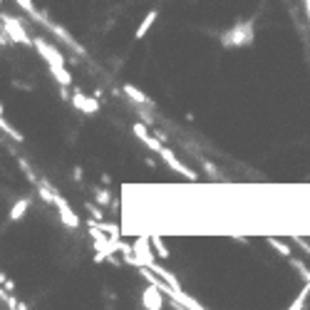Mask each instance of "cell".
I'll use <instances>...</instances> for the list:
<instances>
[{"mask_svg": "<svg viewBox=\"0 0 310 310\" xmlns=\"http://www.w3.org/2000/svg\"><path fill=\"white\" fill-rule=\"evenodd\" d=\"M124 95L132 99L134 104H139V107H152V104H154L152 99H149L144 92H142V90H139V87H136V84H129V82L124 84Z\"/></svg>", "mask_w": 310, "mask_h": 310, "instance_id": "7c38bea8", "label": "cell"}, {"mask_svg": "<svg viewBox=\"0 0 310 310\" xmlns=\"http://www.w3.org/2000/svg\"><path fill=\"white\" fill-rule=\"evenodd\" d=\"M0 20H3V30L13 38V42H18V45H33L30 42V35L25 33V27H22V22H20L18 18H13V15H8V13H3L0 15Z\"/></svg>", "mask_w": 310, "mask_h": 310, "instance_id": "3957f363", "label": "cell"}, {"mask_svg": "<svg viewBox=\"0 0 310 310\" xmlns=\"http://www.w3.org/2000/svg\"><path fill=\"white\" fill-rule=\"evenodd\" d=\"M156 18H159V10H149V13L144 15V20L139 22V27H136V33H134V38H136V40L144 38V35L152 30V25L156 22Z\"/></svg>", "mask_w": 310, "mask_h": 310, "instance_id": "5bb4252c", "label": "cell"}, {"mask_svg": "<svg viewBox=\"0 0 310 310\" xmlns=\"http://www.w3.org/2000/svg\"><path fill=\"white\" fill-rule=\"evenodd\" d=\"M55 209H58L60 221H62V226H65V229H72V231H75V229H79V223H82V221H79V216L75 213V209H72V206L65 201V196H62V194H58Z\"/></svg>", "mask_w": 310, "mask_h": 310, "instance_id": "52a82bcc", "label": "cell"}, {"mask_svg": "<svg viewBox=\"0 0 310 310\" xmlns=\"http://www.w3.org/2000/svg\"><path fill=\"white\" fill-rule=\"evenodd\" d=\"M288 263H291L293 268H295V271L300 273L303 283H308V286H310V271H308V266H305V263H303L300 258H293V256H291V261H288Z\"/></svg>", "mask_w": 310, "mask_h": 310, "instance_id": "d6986e66", "label": "cell"}, {"mask_svg": "<svg viewBox=\"0 0 310 310\" xmlns=\"http://www.w3.org/2000/svg\"><path fill=\"white\" fill-rule=\"evenodd\" d=\"M0 129H3V134H5V136H10L15 144H22V142H25L22 132H18V129H15V127H13V124L5 119V112H3V117H0Z\"/></svg>", "mask_w": 310, "mask_h": 310, "instance_id": "9a60e30c", "label": "cell"}, {"mask_svg": "<svg viewBox=\"0 0 310 310\" xmlns=\"http://www.w3.org/2000/svg\"><path fill=\"white\" fill-rule=\"evenodd\" d=\"M30 206H33V199H27V196L18 199V201L10 206V211H8V221H10V223H18L20 218L30 211Z\"/></svg>", "mask_w": 310, "mask_h": 310, "instance_id": "8fae6325", "label": "cell"}, {"mask_svg": "<svg viewBox=\"0 0 310 310\" xmlns=\"http://www.w3.org/2000/svg\"><path fill=\"white\" fill-rule=\"evenodd\" d=\"M72 179H75V181H82V179H84V172H82V166H75V169H72Z\"/></svg>", "mask_w": 310, "mask_h": 310, "instance_id": "83f0119b", "label": "cell"}, {"mask_svg": "<svg viewBox=\"0 0 310 310\" xmlns=\"http://www.w3.org/2000/svg\"><path fill=\"white\" fill-rule=\"evenodd\" d=\"M142 308L147 310H161L164 308V293L156 288L154 283H147V288L142 293Z\"/></svg>", "mask_w": 310, "mask_h": 310, "instance_id": "9c48e42d", "label": "cell"}, {"mask_svg": "<svg viewBox=\"0 0 310 310\" xmlns=\"http://www.w3.org/2000/svg\"><path fill=\"white\" fill-rule=\"evenodd\" d=\"M15 3H18L20 8H22V10H25V13H27V15H30V18L35 20L38 18V8H35V3H33V0H15Z\"/></svg>", "mask_w": 310, "mask_h": 310, "instance_id": "cb8c5ba5", "label": "cell"}, {"mask_svg": "<svg viewBox=\"0 0 310 310\" xmlns=\"http://www.w3.org/2000/svg\"><path fill=\"white\" fill-rule=\"evenodd\" d=\"M256 38V30H253V20H238L231 30L221 33V45L223 47H246L251 45Z\"/></svg>", "mask_w": 310, "mask_h": 310, "instance_id": "6da1fadb", "label": "cell"}, {"mask_svg": "<svg viewBox=\"0 0 310 310\" xmlns=\"http://www.w3.org/2000/svg\"><path fill=\"white\" fill-rule=\"evenodd\" d=\"M147 127H149L147 122H134V124H132V134H134L136 139L144 144V147H149L152 152H156V154H159V152H161V147H164V142H159V136L152 134Z\"/></svg>", "mask_w": 310, "mask_h": 310, "instance_id": "5b68a950", "label": "cell"}, {"mask_svg": "<svg viewBox=\"0 0 310 310\" xmlns=\"http://www.w3.org/2000/svg\"><path fill=\"white\" fill-rule=\"evenodd\" d=\"M95 201H97L99 206H112V201H115V199H112V191H109V186H104V184H102L97 191H95Z\"/></svg>", "mask_w": 310, "mask_h": 310, "instance_id": "e0dca14e", "label": "cell"}, {"mask_svg": "<svg viewBox=\"0 0 310 310\" xmlns=\"http://www.w3.org/2000/svg\"><path fill=\"white\" fill-rule=\"evenodd\" d=\"M0 300H3V308H10V310H18L20 305V300L13 298V291H8V288H0Z\"/></svg>", "mask_w": 310, "mask_h": 310, "instance_id": "ac0fdd59", "label": "cell"}, {"mask_svg": "<svg viewBox=\"0 0 310 310\" xmlns=\"http://www.w3.org/2000/svg\"><path fill=\"white\" fill-rule=\"evenodd\" d=\"M47 70H50V75L58 79V84H67V87H72V75H70V70H67V65H47Z\"/></svg>", "mask_w": 310, "mask_h": 310, "instance_id": "4fadbf2b", "label": "cell"}, {"mask_svg": "<svg viewBox=\"0 0 310 310\" xmlns=\"http://www.w3.org/2000/svg\"><path fill=\"white\" fill-rule=\"evenodd\" d=\"M268 246H271V248H275V251L280 253V256H286V258H291V246H288V243H283V241H280V238H275V236H271V238H268Z\"/></svg>", "mask_w": 310, "mask_h": 310, "instance_id": "ffe728a7", "label": "cell"}, {"mask_svg": "<svg viewBox=\"0 0 310 310\" xmlns=\"http://www.w3.org/2000/svg\"><path fill=\"white\" fill-rule=\"evenodd\" d=\"M33 47L40 52V58L45 60L47 65H67V60H65V55L60 52L58 47L52 45V42H47L45 38H35L33 40Z\"/></svg>", "mask_w": 310, "mask_h": 310, "instance_id": "277c9868", "label": "cell"}, {"mask_svg": "<svg viewBox=\"0 0 310 310\" xmlns=\"http://www.w3.org/2000/svg\"><path fill=\"white\" fill-rule=\"evenodd\" d=\"M18 166H20V172L25 174V179H27V181H30L33 186H35V184L40 181V176L35 174V169H33L30 164H27V159H25V156H18Z\"/></svg>", "mask_w": 310, "mask_h": 310, "instance_id": "2e32d148", "label": "cell"}, {"mask_svg": "<svg viewBox=\"0 0 310 310\" xmlns=\"http://www.w3.org/2000/svg\"><path fill=\"white\" fill-rule=\"evenodd\" d=\"M308 295H310V286L305 283L303 288H300V293H298V298L291 303V310H300V308H305V300H308Z\"/></svg>", "mask_w": 310, "mask_h": 310, "instance_id": "44dd1931", "label": "cell"}, {"mask_svg": "<svg viewBox=\"0 0 310 310\" xmlns=\"http://www.w3.org/2000/svg\"><path fill=\"white\" fill-rule=\"evenodd\" d=\"M35 22H40L42 27H47V30H50V33H52L55 38H60L62 42H65V45H70V47H72V50H75L77 55H84V47H82V45H79L77 40L72 38V35H70V33H67V30H65L62 25H58V22H52V20L47 18V13H42V10H40L38 18H35Z\"/></svg>", "mask_w": 310, "mask_h": 310, "instance_id": "7a4b0ae2", "label": "cell"}, {"mask_svg": "<svg viewBox=\"0 0 310 310\" xmlns=\"http://www.w3.org/2000/svg\"><path fill=\"white\" fill-rule=\"evenodd\" d=\"M99 184H104V186H109V184H112V176H109V174H102V179H99Z\"/></svg>", "mask_w": 310, "mask_h": 310, "instance_id": "f546056e", "label": "cell"}, {"mask_svg": "<svg viewBox=\"0 0 310 310\" xmlns=\"http://www.w3.org/2000/svg\"><path fill=\"white\" fill-rule=\"evenodd\" d=\"M0 283H3V288H8V291H13V288H15V283L8 278V273H0Z\"/></svg>", "mask_w": 310, "mask_h": 310, "instance_id": "4316f807", "label": "cell"}, {"mask_svg": "<svg viewBox=\"0 0 310 310\" xmlns=\"http://www.w3.org/2000/svg\"><path fill=\"white\" fill-rule=\"evenodd\" d=\"M293 243H295V246H298V248H300L303 253H308V256H310V243L305 241V238H300V236H293Z\"/></svg>", "mask_w": 310, "mask_h": 310, "instance_id": "d4e9b609", "label": "cell"}, {"mask_svg": "<svg viewBox=\"0 0 310 310\" xmlns=\"http://www.w3.org/2000/svg\"><path fill=\"white\" fill-rule=\"evenodd\" d=\"M201 166H204V172H206V174L218 176V169H216V164H213V161H209V159H206V161H201Z\"/></svg>", "mask_w": 310, "mask_h": 310, "instance_id": "484cf974", "label": "cell"}, {"mask_svg": "<svg viewBox=\"0 0 310 310\" xmlns=\"http://www.w3.org/2000/svg\"><path fill=\"white\" fill-rule=\"evenodd\" d=\"M152 246H154V251L159 258H164V261L169 258V248L164 246V238H161V236H152Z\"/></svg>", "mask_w": 310, "mask_h": 310, "instance_id": "7402d4cb", "label": "cell"}, {"mask_svg": "<svg viewBox=\"0 0 310 310\" xmlns=\"http://www.w3.org/2000/svg\"><path fill=\"white\" fill-rule=\"evenodd\" d=\"M159 156H161V159L166 161V166H169V169H174L176 174L186 176L189 181H199V174H196L194 169H189V166H184V164L179 161V156H176L174 152L169 149V147H161V152H159Z\"/></svg>", "mask_w": 310, "mask_h": 310, "instance_id": "8992f818", "label": "cell"}, {"mask_svg": "<svg viewBox=\"0 0 310 310\" xmlns=\"http://www.w3.org/2000/svg\"><path fill=\"white\" fill-rule=\"evenodd\" d=\"M139 115H142V122H147L149 127L154 124V119H152V115H147V112H139Z\"/></svg>", "mask_w": 310, "mask_h": 310, "instance_id": "f1b7e54d", "label": "cell"}, {"mask_svg": "<svg viewBox=\"0 0 310 310\" xmlns=\"http://www.w3.org/2000/svg\"><path fill=\"white\" fill-rule=\"evenodd\" d=\"M84 211L90 213L92 218H97V221H104V213H102L97 201H84Z\"/></svg>", "mask_w": 310, "mask_h": 310, "instance_id": "603a6c76", "label": "cell"}, {"mask_svg": "<svg viewBox=\"0 0 310 310\" xmlns=\"http://www.w3.org/2000/svg\"><path fill=\"white\" fill-rule=\"evenodd\" d=\"M149 241H152V238H144V236H139L134 243H132V246H134V253L139 256V261H142V266H154V263H156V256H154L156 251H152L154 246L149 248Z\"/></svg>", "mask_w": 310, "mask_h": 310, "instance_id": "30bf717a", "label": "cell"}, {"mask_svg": "<svg viewBox=\"0 0 310 310\" xmlns=\"http://www.w3.org/2000/svg\"><path fill=\"white\" fill-rule=\"evenodd\" d=\"M70 104H72L77 112H82V115H97L99 107H102L97 97H87V95H84V92H79V90H75V92H72Z\"/></svg>", "mask_w": 310, "mask_h": 310, "instance_id": "ba28073f", "label": "cell"}]
</instances>
